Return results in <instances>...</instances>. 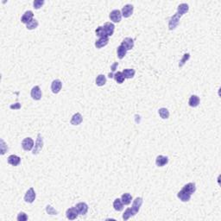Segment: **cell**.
Masks as SVG:
<instances>
[{
  "instance_id": "6da1fadb",
  "label": "cell",
  "mask_w": 221,
  "mask_h": 221,
  "mask_svg": "<svg viewBox=\"0 0 221 221\" xmlns=\"http://www.w3.org/2000/svg\"><path fill=\"white\" fill-rule=\"evenodd\" d=\"M196 191V185L193 182H190L185 185L183 188L177 193V197L182 201V202H188L190 200L192 194Z\"/></svg>"
},
{
  "instance_id": "7a4b0ae2",
  "label": "cell",
  "mask_w": 221,
  "mask_h": 221,
  "mask_svg": "<svg viewBox=\"0 0 221 221\" xmlns=\"http://www.w3.org/2000/svg\"><path fill=\"white\" fill-rule=\"evenodd\" d=\"M143 200L141 197H137L134 200L133 203H132V207H131V208H130L131 212H132V214H133V216H135L139 212L140 207H142V205H143Z\"/></svg>"
},
{
  "instance_id": "3957f363",
  "label": "cell",
  "mask_w": 221,
  "mask_h": 221,
  "mask_svg": "<svg viewBox=\"0 0 221 221\" xmlns=\"http://www.w3.org/2000/svg\"><path fill=\"white\" fill-rule=\"evenodd\" d=\"M42 148H43V138L41 137V134L39 133L37 135L36 145H35V147L33 149V155H37L42 149Z\"/></svg>"
},
{
  "instance_id": "277c9868",
  "label": "cell",
  "mask_w": 221,
  "mask_h": 221,
  "mask_svg": "<svg viewBox=\"0 0 221 221\" xmlns=\"http://www.w3.org/2000/svg\"><path fill=\"white\" fill-rule=\"evenodd\" d=\"M180 18V17L177 13H175L174 16L171 17L169 20V30H173L178 26Z\"/></svg>"
},
{
  "instance_id": "5b68a950",
  "label": "cell",
  "mask_w": 221,
  "mask_h": 221,
  "mask_svg": "<svg viewBox=\"0 0 221 221\" xmlns=\"http://www.w3.org/2000/svg\"><path fill=\"white\" fill-rule=\"evenodd\" d=\"M36 197H37V194H36L35 190L33 188H30L24 195V200L27 203H33L34 200H36Z\"/></svg>"
},
{
  "instance_id": "8992f818",
  "label": "cell",
  "mask_w": 221,
  "mask_h": 221,
  "mask_svg": "<svg viewBox=\"0 0 221 221\" xmlns=\"http://www.w3.org/2000/svg\"><path fill=\"white\" fill-rule=\"evenodd\" d=\"M34 147V141L32 138H25L22 142V148L25 151H29L31 150Z\"/></svg>"
},
{
  "instance_id": "52a82bcc",
  "label": "cell",
  "mask_w": 221,
  "mask_h": 221,
  "mask_svg": "<svg viewBox=\"0 0 221 221\" xmlns=\"http://www.w3.org/2000/svg\"><path fill=\"white\" fill-rule=\"evenodd\" d=\"M109 17L113 23H119L122 19V13L119 10H113L109 15Z\"/></svg>"
},
{
  "instance_id": "ba28073f",
  "label": "cell",
  "mask_w": 221,
  "mask_h": 221,
  "mask_svg": "<svg viewBox=\"0 0 221 221\" xmlns=\"http://www.w3.org/2000/svg\"><path fill=\"white\" fill-rule=\"evenodd\" d=\"M134 7L132 5H124V7L122 8V17H124L125 18H128L130 17L132 14H133Z\"/></svg>"
},
{
  "instance_id": "9c48e42d",
  "label": "cell",
  "mask_w": 221,
  "mask_h": 221,
  "mask_svg": "<svg viewBox=\"0 0 221 221\" xmlns=\"http://www.w3.org/2000/svg\"><path fill=\"white\" fill-rule=\"evenodd\" d=\"M79 212L76 209V207H73L68 208L66 212V216L67 218L70 219V220H74V219H76L78 218Z\"/></svg>"
},
{
  "instance_id": "30bf717a",
  "label": "cell",
  "mask_w": 221,
  "mask_h": 221,
  "mask_svg": "<svg viewBox=\"0 0 221 221\" xmlns=\"http://www.w3.org/2000/svg\"><path fill=\"white\" fill-rule=\"evenodd\" d=\"M30 95L32 97L33 99H35V100H40L41 99V95H42L40 87H39V86H35V87L31 89Z\"/></svg>"
},
{
  "instance_id": "8fae6325",
  "label": "cell",
  "mask_w": 221,
  "mask_h": 221,
  "mask_svg": "<svg viewBox=\"0 0 221 221\" xmlns=\"http://www.w3.org/2000/svg\"><path fill=\"white\" fill-rule=\"evenodd\" d=\"M62 87V82L60 81V79H55L53 80V82L51 83V90L53 93H59L60 91L61 90Z\"/></svg>"
},
{
  "instance_id": "7c38bea8",
  "label": "cell",
  "mask_w": 221,
  "mask_h": 221,
  "mask_svg": "<svg viewBox=\"0 0 221 221\" xmlns=\"http://www.w3.org/2000/svg\"><path fill=\"white\" fill-rule=\"evenodd\" d=\"M75 207H76L79 215H85V214H87V212L88 211L87 204L85 202H79L78 204H76Z\"/></svg>"
},
{
  "instance_id": "4fadbf2b",
  "label": "cell",
  "mask_w": 221,
  "mask_h": 221,
  "mask_svg": "<svg viewBox=\"0 0 221 221\" xmlns=\"http://www.w3.org/2000/svg\"><path fill=\"white\" fill-rule=\"evenodd\" d=\"M121 45L124 47L126 50H130V49L133 48L134 47V40L130 37H126L123 40Z\"/></svg>"
},
{
  "instance_id": "5bb4252c",
  "label": "cell",
  "mask_w": 221,
  "mask_h": 221,
  "mask_svg": "<svg viewBox=\"0 0 221 221\" xmlns=\"http://www.w3.org/2000/svg\"><path fill=\"white\" fill-rule=\"evenodd\" d=\"M33 19H34V14H33L32 11H31V10H27V11H25L24 14L22 16L21 22L23 23L27 24V23H29L30 21H32Z\"/></svg>"
},
{
  "instance_id": "9a60e30c",
  "label": "cell",
  "mask_w": 221,
  "mask_h": 221,
  "mask_svg": "<svg viewBox=\"0 0 221 221\" xmlns=\"http://www.w3.org/2000/svg\"><path fill=\"white\" fill-rule=\"evenodd\" d=\"M103 28H104V29H105V30H106L107 37H111V36L113 35V33H114V29H115V25H114L113 23H106L105 24H104Z\"/></svg>"
},
{
  "instance_id": "2e32d148",
  "label": "cell",
  "mask_w": 221,
  "mask_h": 221,
  "mask_svg": "<svg viewBox=\"0 0 221 221\" xmlns=\"http://www.w3.org/2000/svg\"><path fill=\"white\" fill-rule=\"evenodd\" d=\"M82 115H81L79 112H77V113H75V114L72 117V118L70 120V123H71V124H73V125H79V124H80L82 123Z\"/></svg>"
},
{
  "instance_id": "e0dca14e",
  "label": "cell",
  "mask_w": 221,
  "mask_h": 221,
  "mask_svg": "<svg viewBox=\"0 0 221 221\" xmlns=\"http://www.w3.org/2000/svg\"><path fill=\"white\" fill-rule=\"evenodd\" d=\"M169 162V158L168 157H164V156H158L156 159V164L157 167H163L166 164H168Z\"/></svg>"
},
{
  "instance_id": "ac0fdd59",
  "label": "cell",
  "mask_w": 221,
  "mask_h": 221,
  "mask_svg": "<svg viewBox=\"0 0 221 221\" xmlns=\"http://www.w3.org/2000/svg\"><path fill=\"white\" fill-rule=\"evenodd\" d=\"M109 42V37H101L95 41V47L97 48H101L106 46Z\"/></svg>"
},
{
  "instance_id": "d6986e66",
  "label": "cell",
  "mask_w": 221,
  "mask_h": 221,
  "mask_svg": "<svg viewBox=\"0 0 221 221\" xmlns=\"http://www.w3.org/2000/svg\"><path fill=\"white\" fill-rule=\"evenodd\" d=\"M8 163L10 164L12 166H18L21 162V158L16 155H10L9 157H8Z\"/></svg>"
},
{
  "instance_id": "ffe728a7",
  "label": "cell",
  "mask_w": 221,
  "mask_h": 221,
  "mask_svg": "<svg viewBox=\"0 0 221 221\" xmlns=\"http://www.w3.org/2000/svg\"><path fill=\"white\" fill-rule=\"evenodd\" d=\"M189 10V6L188 4H180L177 8V12L176 13L179 15L180 17L183 16L184 14H186Z\"/></svg>"
},
{
  "instance_id": "44dd1931",
  "label": "cell",
  "mask_w": 221,
  "mask_h": 221,
  "mask_svg": "<svg viewBox=\"0 0 221 221\" xmlns=\"http://www.w3.org/2000/svg\"><path fill=\"white\" fill-rule=\"evenodd\" d=\"M200 98L197 95H192V96L189 98L188 100V105L191 107H197L200 105Z\"/></svg>"
},
{
  "instance_id": "7402d4cb",
  "label": "cell",
  "mask_w": 221,
  "mask_h": 221,
  "mask_svg": "<svg viewBox=\"0 0 221 221\" xmlns=\"http://www.w3.org/2000/svg\"><path fill=\"white\" fill-rule=\"evenodd\" d=\"M122 74L124 75V79H132L135 76L136 71L134 69L131 68H126L123 70Z\"/></svg>"
},
{
  "instance_id": "603a6c76",
  "label": "cell",
  "mask_w": 221,
  "mask_h": 221,
  "mask_svg": "<svg viewBox=\"0 0 221 221\" xmlns=\"http://www.w3.org/2000/svg\"><path fill=\"white\" fill-rule=\"evenodd\" d=\"M121 200H122V202L124 203V205H126V206L130 205L131 203V200H132V196H131L130 193H125L121 196Z\"/></svg>"
},
{
  "instance_id": "cb8c5ba5",
  "label": "cell",
  "mask_w": 221,
  "mask_h": 221,
  "mask_svg": "<svg viewBox=\"0 0 221 221\" xmlns=\"http://www.w3.org/2000/svg\"><path fill=\"white\" fill-rule=\"evenodd\" d=\"M113 207L118 212H121L124 209V203L122 202L121 199H116L114 202H113Z\"/></svg>"
},
{
  "instance_id": "d4e9b609",
  "label": "cell",
  "mask_w": 221,
  "mask_h": 221,
  "mask_svg": "<svg viewBox=\"0 0 221 221\" xmlns=\"http://www.w3.org/2000/svg\"><path fill=\"white\" fill-rule=\"evenodd\" d=\"M95 82H96L97 86H99V87H103L104 85H106V76H105L104 74H99V75H98L96 78V80H95Z\"/></svg>"
},
{
  "instance_id": "484cf974",
  "label": "cell",
  "mask_w": 221,
  "mask_h": 221,
  "mask_svg": "<svg viewBox=\"0 0 221 221\" xmlns=\"http://www.w3.org/2000/svg\"><path fill=\"white\" fill-rule=\"evenodd\" d=\"M126 53H127V50H126L122 45L118 47V48H117V54H118V57L119 58L120 60H122L124 56L126 55Z\"/></svg>"
},
{
  "instance_id": "4316f807",
  "label": "cell",
  "mask_w": 221,
  "mask_h": 221,
  "mask_svg": "<svg viewBox=\"0 0 221 221\" xmlns=\"http://www.w3.org/2000/svg\"><path fill=\"white\" fill-rule=\"evenodd\" d=\"M158 113L162 119H168L169 118V111L166 108H161L158 110Z\"/></svg>"
},
{
  "instance_id": "83f0119b",
  "label": "cell",
  "mask_w": 221,
  "mask_h": 221,
  "mask_svg": "<svg viewBox=\"0 0 221 221\" xmlns=\"http://www.w3.org/2000/svg\"><path fill=\"white\" fill-rule=\"evenodd\" d=\"M95 33H96L97 37H99V38H101V37H108L107 35H106V30H105V29L103 28V26H99V27L97 28L96 30H95Z\"/></svg>"
},
{
  "instance_id": "f1b7e54d",
  "label": "cell",
  "mask_w": 221,
  "mask_h": 221,
  "mask_svg": "<svg viewBox=\"0 0 221 221\" xmlns=\"http://www.w3.org/2000/svg\"><path fill=\"white\" fill-rule=\"evenodd\" d=\"M113 78L114 79L116 80V82L118 83V84H122V83H124V77L123 74H122V72H118V73H116L114 75H113Z\"/></svg>"
},
{
  "instance_id": "f546056e",
  "label": "cell",
  "mask_w": 221,
  "mask_h": 221,
  "mask_svg": "<svg viewBox=\"0 0 221 221\" xmlns=\"http://www.w3.org/2000/svg\"><path fill=\"white\" fill-rule=\"evenodd\" d=\"M38 21H37V19H33L32 21H30L29 23H27L26 24V27H27L28 29H29V30H32V29H37L38 27Z\"/></svg>"
},
{
  "instance_id": "4dcf8cb0",
  "label": "cell",
  "mask_w": 221,
  "mask_h": 221,
  "mask_svg": "<svg viewBox=\"0 0 221 221\" xmlns=\"http://www.w3.org/2000/svg\"><path fill=\"white\" fill-rule=\"evenodd\" d=\"M44 0H36L33 2V6L36 10H39L42 5H44Z\"/></svg>"
},
{
  "instance_id": "1f68e13d",
  "label": "cell",
  "mask_w": 221,
  "mask_h": 221,
  "mask_svg": "<svg viewBox=\"0 0 221 221\" xmlns=\"http://www.w3.org/2000/svg\"><path fill=\"white\" fill-rule=\"evenodd\" d=\"M190 58V55H189L188 53V54H185L184 55H183V58L180 60V63H179V67L180 68H181V67H183L184 66V64L188 60V59Z\"/></svg>"
},
{
  "instance_id": "d6a6232c",
  "label": "cell",
  "mask_w": 221,
  "mask_h": 221,
  "mask_svg": "<svg viewBox=\"0 0 221 221\" xmlns=\"http://www.w3.org/2000/svg\"><path fill=\"white\" fill-rule=\"evenodd\" d=\"M17 219L18 221H26V220H28L27 214H26L25 212H19L18 215H17Z\"/></svg>"
},
{
  "instance_id": "836d02e7",
  "label": "cell",
  "mask_w": 221,
  "mask_h": 221,
  "mask_svg": "<svg viewBox=\"0 0 221 221\" xmlns=\"http://www.w3.org/2000/svg\"><path fill=\"white\" fill-rule=\"evenodd\" d=\"M46 212L48 213V214H50V215H57L58 214V212L56 210H55L53 207H51V206H47L46 207Z\"/></svg>"
},
{
  "instance_id": "e575fe53",
  "label": "cell",
  "mask_w": 221,
  "mask_h": 221,
  "mask_svg": "<svg viewBox=\"0 0 221 221\" xmlns=\"http://www.w3.org/2000/svg\"><path fill=\"white\" fill-rule=\"evenodd\" d=\"M6 144L5 143V141L3 139H1V155H5V153L8 150V147L5 146Z\"/></svg>"
},
{
  "instance_id": "d590c367",
  "label": "cell",
  "mask_w": 221,
  "mask_h": 221,
  "mask_svg": "<svg viewBox=\"0 0 221 221\" xmlns=\"http://www.w3.org/2000/svg\"><path fill=\"white\" fill-rule=\"evenodd\" d=\"M118 62H114L113 64L111 65V67H110V69H111V72L113 73V72H115L116 69L118 68Z\"/></svg>"
},
{
  "instance_id": "8d00e7d4",
  "label": "cell",
  "mask_w": 221,
  "mask_h": 221,
  "mask_svg": "<svg viewBox=\"0 0 221 221\" xmlns=\"http://www.w3.org/2000/svg\"><path fill=\"white\" fill-rule=\"evenodd\" d=\"M10 107V109H20L21 108V105L19 103H17L15 105H11Z\"/></svg>"
}]
</instances>
